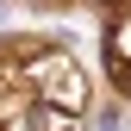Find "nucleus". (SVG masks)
<instances>
[{
  "label": "nucleus",
  "instance_id": "nucleus-1",
  "mask_svg": "<svg viewBox=\"0 0 131 131\" xmlns=\"http://www.w3.org/2000/svg\"><path fill=\"white\" fill-rule=\"evenodd\" d=\"M106 75L119 81V94H131V0H112L106 6Z\"/></svg>",
  "mask_w": 131,
  "mask_h": 131
}]
</instances>
